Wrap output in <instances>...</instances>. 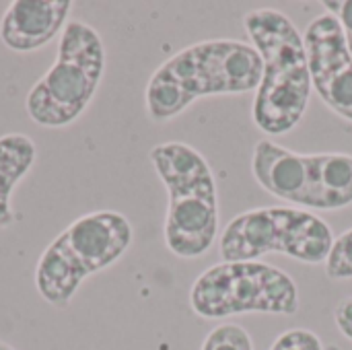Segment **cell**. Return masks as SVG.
Instances as JSON below:
<instances>
[{
	"label": "cell",
	"instance_id": "cell-4",
	"mask_svg": "<svg viewBox=\"0 0 352 350\" xmlns=\"http://www.w3.org/2000/svg\"><path fill=\"white\" fill-rule=\"evenodd\" d=\"M105 70L99 33L80 21L64 27L54 66L27 95V113L45 128L72 124L91 103Z\"/></svg>",
	"mask_w": 352,
	"mask_h": 350
},
{
	"label": "cell",
	"instance_id": "cell-9",
	"mask_svg": "<svg viewBox=\"0 0 352 350\" xmlns=\"http://www.w3.org/2000/svg\"><path fill=\"white\" fill-rule=\"evenodd\" d=\"M252 171L268 194L295 206L311 208L309 155L295 153L272 140H260L254 149Z\"/></svg>",
	"mask_w": 352,
	"mask_h": 350
},
{
	"label": "cell",
	"instance_id": "cell-2",
	"mask_svg": "<svg viewBox=\"0 0 352 350\" xmlns=\"http://www.w3.org/2000/svg\"><path fill=\"white\" fill-rule=\"evenodd\" d=\"M243 27L264 64L254 99V122L270 136L285 134L301 122L314 89L303 35L276 8L250 10Z\"/></svg>",
	"mask_w": 352,
	"mask_h": 350
},
{
	"label": "cell",
	"instance_id": "cell-6",
	"mask_svg": "<svg viewBox=\"0 0 352 350\" xmlns=\"http://www.w3.org/2000/svg\"><path fill=\"white\" fill-rule=\"evenodd\" d=\"M330 225L303 208H256L237 215L221 233L225 262L258 260L280 252L303 264L326 262L334 248Z\"/></svg>",
	"mask_w": 352,
	"mask_h": 350
},
{
	"label": "cell",
	"instance_id": "cell-18",
	"mask_svg": "<svg viewBox=\"0 0 352 350\" xmlns=\"http://www.w3.org/2000/svg\"><path fill=\"white\" fill-rule=\"evenodd\" d=\"M346 35V43H349V52H351L352 56V33H344Z\"/></svg>",
	"mask_w": 352,
	"mask_h": 350
},
{
	"label": "cell",
	"instance_id": "cell-8",
	"mask_svg": "<svg viewBox=\"0 0 352 350\" xmlns=\"http://www.w3.org/2000/svg\"><path fill=\"white\" fill-rule=\"evenodd\" d=\"M87 276L118 262L132 243V225L120 212H91L58 235Z\"/></svg>",
	"mask_w": 352,
	"mask_h": 350
},
{
	"label": "cell",
	"instance_id": "cell-16",
	"mask_svg": "<svg viewBox=\"0 0 352 350\" xmlns=\"http://www.w3.org/2000/svg\"><path fill=\"white\" fill-rule=\"evenodd\" d=\"M270 350H324V344H322L320 336L314 334L311 330L295 328V330L283 332L274 340Z\"/></svg>",
	"mask_w": 352,
	"mask_h": 350
},
{
	"label": "cell",
	"instance_id": "cell-11",
	"mask_svg": "<svg viewBox=\"0 0 352 350\" xmlns=\"http://www.w3.org/2000/svg\"><path fill=\"white\" fill-rule=\"evenodd\" d=\"M85 278L87 272L60 237L45 248L35 268L37 291L54 307H66Z\"/></svg>",
	"mask_w": 352,
	"mask_h": 350
},
{
	"label": "cell",
	"instance_id": "cell-12",
	"mask_svg": "<svg viewBox=\"0 0 352 350\" xmlns=\"http://www.w3.org/2000/svg\"><path fill=\"white\" fill-rule=\"evenodd\" d=\"M311 208L340 210L352 204V157L342 153L309 155Z\"/></svg>",
	"mask_w": 352,
	"mask_h": 350
},
{
	"label": "cell",
	"instance_id": "cell-10",
	"mask_svg": "<svg viewBox=\"0 0 352 350\" xmlns=\"http://www.w3.org/2000/svg\"><path fill=\"white\" fill-rule=\"evenodd\" d=\"M70 0H16L0 21V39L14 52H31L52 41L70 14Z\"/></svg>",
	"mask_w": 352,
	"mask_h": 350
},
{
	"label": "cell",
	"instance_id": "cell-7",
	"mask_svg": "<svg viewBox=\"0 0 352 350\" xmlns=\"http://www.w3.org/2000/svg\"><path fill=\"white\" fill-rule=\"evenodd\" d=\"M303 43L316 91L334 113L352 122V56L340 21L330 12L314 19Z\"/></svg>",
	"mask_w": 352,
	"mask_h": 350
},
{
	"label": "cell",
	"instance_id": "cell-17",
	"mask_svg": "<svg viewBox=\"0 0 352 350\" xmlns=\"http://www.w3.org/2000/svg\"><path fill=\"white\" fill-rule=\"evenodd\" d=\"M334 320H336V326L342 332V336L352 342V297L340 301V305L336 307Z\"/></svg>",
	"mask_w": 352,
	"mask_h": 350
},
{
	"label": "cell",
	"instance_id": "cell-3",
	"mask_svg": "<svg viewBox=\"0 0 352 350\" xmlns=\"http://www.w3.org/2000/svg\"><path fill=\"white\" fill-rule=\"evenodd\" d=\"M151 161L167 188L165 243L184 260L204 256L219 237V194L208 161L184 142H163Z\"/></svg>",
	"mask_w": 352,
	"mask_h": 350
},
{
	"label": "cell",
	"instance_id": "cell-13",
	"mask_svg": "<svg viewBox=\"0 0 352 350\" xmlns=\"http://www.w3.org/2000/svg\"><path fill=\"white\" fill-rule=\"evenodd\" d=\"M35 161V144L25 134H6L0 138V227H8L14 219L10 196L14 186L31 169Z\"/></svg>",
	"mask_w": 352,
	"mask_h": 350
},
{
	"label": "cell",
	"instance_id": "cell-14",
	"mask_svg": "<svg viewBox=\"0 0 352 350\" xmlns=\"http://www.w3.org/2000/svg\"><path fill=\"white\" fill-rule=\"evenodd\" d=\"M202 350H254V342L241 326L223 324L206 336Z\"/></svg>",
	"mask_w": 352,
	"mask_h": 350
},
{
	"label": "cell",
	"instance_id": "cell-5",
	"mask_svg": "<svg viewBox=\"0 0 352 350\" xmlns=\"http://www.w3.org/2000/svg\"><path fill=\"white\" fill-rule=\"evenodd\" d=\"M190 305L206 320L239 314L293 316L299 309V293L285 270L266 262H221L194 281Z\"/></svg>",
	"mask_w": 352,
	"mask_h": 350
},
{
	"label": "cell",
	"instance_id": "cell-1",
	"mask_svg": "<svg viewBox=\"0 0 352 350\" xmlns=\"http://www.w3.org/2000/svg\"><path fill=\"white\" fill-rule=\"evenodd\" d=\"M264 64L254 45L235 39L194 43L163 62L146 85V111L155 122H167L196 99L210 95H241L258 89Z\"/></svg>",
	"mask_w": 352,
	"mask_h": 350
},
{
	"label": "cell",
	"instance_id": "cell-19",
	"mask_svg": "<svg viewBox=\"0 0 352 350\" xmlns=\"http://www.w3.org/2000/svg\"><path fill=\"white\" fill-rule=\"evenodd\" d=\"M0 350H14L12 347H8V344H4V342H0Z\"/></svg>",
	"mask_w": 352,
	"mask_h": 350
},
{
	"label": "cell",
	"instance_id": "cell-15",
	"mask_svg": "<svg viewBox=\"0 0 352 350\" xmlns=\"http://www.w3.org/2000/svg\"><path fill=\"white\" fill-rule=\"evenodd\" d=\"M326 274L332 281L352 278V229L336 237L334 248L326 260Z\"/></svg>",
	"mask_w": 352,
	"mask_h": 350
}]
</instances>
